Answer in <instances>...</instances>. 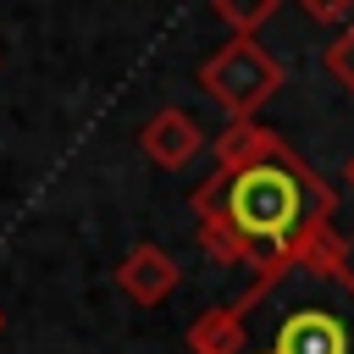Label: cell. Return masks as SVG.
I'll list each match as a JSON object with an SVG mask.
<instances>
[{"label":"cell","instance_id":"obj_3","mask_svg":"<svg viewBox=\"0 0 354 354\" xmlns=\"http://www.w3.org/2000/svg\"><path fill=\"white\" fill-rule=\"evenodd\" d=\"M199 88L210 94V105H221V116H254L282 88V61L260 39H227L199 61Z\"/></svg>","mask_w":354,"mask_h":354},{"label":"cell","instance_id":"obj_5","mask_svg":"<svg viewBox=\"0 0 354 354\" xmlns=\"http://www.w3.org/2000/svg\"><path fill=\"white\" fill-rule=\"evenodd\" d=\"M177 282H183V266L160 249V243H133L127 254H122V266H116V288L133 299V304H160V299H171L177 293Z\"/></svg>","mask_w":354,"mask_h":354},{"label":"cell","instance_id":"obj_10","mask_svg":"<svg viewBox=\"0 0 354 354\" xmlns=\"http://www.w3.org/2000/svg\"><path fill=\"white\" fill-rule=\"evenodd\" d=\"M343 177H348V188H354V155H348V160H343Z\"/></svg>","mask_w":354,"mask_h":354},{"label":"cell","instance_id":"obj_9","mask_svg":"<svg viewBox=\"0 0 354 354\" xmlns=\"http://www.w3.org/2000/svg\"><path fill=\"white\" fill-rule=\"evenodd\" d=\"M310 22H343V17H354V0H293Z\"/></svg>","mask_w":354,"mask_h":354},{"label":"cell","instance_id":"obj_7","mask_svg":"<svg viewBox=\"0 0 354 354\" xmlns=\"http://www.w3.org/2000/svg\"><path fill=\"white\" fill-rule=\"evenodd\" d=\"M282 0H210V11L232 28V39H254V28H266L277 17Z\"/></svg>","mask_w":354,"mask_h":354},{"label":"cell","instance_id":"obj_8","mask_svg":"<svg viewBox=\"0 0 354 354\" xmlns=\"http://www.w3.org/2000/svg\"><path fill=\"white\" fill-rule=\"evenodd\" d=\"M326 72L354 94V28H348V33H337V44H326Z\"/></svg>","mask_w":354,"mask_h":354},{"label":"cell","instance_id":"obj_4","mask_svg":"<svg viewBox=\"0 0 354 354\" xmlns=\"http://www.w3.org/2000/svg\"><path fill=\"white\" fill-rule=\"evenodd\" d=\"M205 144H210V138H205V127H199L183 105H160V111L138 127V149H144L160 171H183Z\"/></svg>","mask_w":354,"mask_h":354},{"label":"cell","instance_id":"obj_1","mask_svg":"<svg viewBox=\"0 0 354 354\" xmlns=\"http://www.w3.org/2000/svg\"><path fill=\"white\" fill-rule=\"evenodd\" d=\"M194 354H354V266L343 243L299 249L188 326Z\"/></svg>","mask_w":354,"mask_h":354},{"label":"cell","instance_id":"obj_11","mask_svg":"<svg viewBox=\"0 0 354 354\" xmlns=\"http://www.w3.org/2000/svg\"><path fill=\"white\" fill-rule=\"evenodd\" d=\"M0 332H6V310H0Z\"/></svg>","mask_w":354,"mask_h":354},{"label":"cell","instance_id":"obj_6","mask_svg":"<svg viewBox=\"0 0 354 354\" xmlns=\"http://www.w3.org/2000/svg\"><path fill=\"white\" fill-rule=\"evenodd\" d=\"M271 144H282L277 127H266V122H254V116H227V127L210 138V155H216V171H221V166H243V160L266 155Z\"/></svg>","mask_w":354,"mask_h":354},{"label":"cell","instance_id":"obj_2","mask_svg":"<svg viewBox=\"0 0 354 354\" xmlns=\"http://www.w3.org/2000/svg\"><path fill=\"white\" fill-rule=\"evenodd\" d=\"M332 188L288 149L271 144L243 166H221L194 188L199 243L227 266H277L299 249L332 243Z\"/></svg>","mask_w":354,"mask_h":354}]
</instances>
